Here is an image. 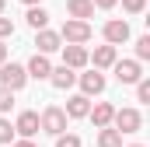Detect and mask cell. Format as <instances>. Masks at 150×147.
<instances>
[{"label":"cell","instance_id":"cell-29","mask_svg":"<svg viewBox=\"0 0 150 147\" xmlns=\"http://www.w3.org/2000/svg\"><path fill=\"white\" fill-rule=\"evenodd\" d=\"M14 147H35V144H32V140H18Z\"/></svg>","mask_w":150,"mask_h":147},{"label":"cell","instance_id":"cell-12","mask_svg":"<svg viewBox=\"0 0 150 147\" xmlns=\"http://www.w3.org/2000/svg\"><path fill=\"white\" fill-rule=\"evenodd\" d=\"M87 116L94 119V126H98V130H105V126H112L115 105H112V102H98V105H91V112H87Z\"/></svg>","mask_w":150,"mask_h":147},{"label":"cell","instance_id":"cell-5","mask_svg":"<svg viewBox=\"0 0 150 147\" xmlns=\"http://www.w3.org/2000/svg\"><path fill=\"white\" fill-rule=\"evenodd\" d=\"M115 81L119 84H140L143 81V67L136 63V60H115Z\"/></svg>","mask_w":150,"mask_h":147},{"label":"cell","instance_id":"cell-3","mask_svg":"<svg viewBox=\"0 0 150 147\" xmlns=\"http://www.w3.org/2000/svg\"><path fill=\"white\" fill-rule=\"evenodd\" d=\"M59 39L67 42V46H84V42H91V25L87 21H67L63 25V32H59Z\"/></svg>","mask_w":150,"mask_h":147},{"label":"cell","instance_id":"cell-16","mask_svg":"<svg viewBox=\"0 0 150 147\" xmlns=\"http://www.w3.org/2000/svg\"><path fill=\"white\" fill-rule=\"evenodd\" d=\"M87 60H94V70L112 67V63H115V46H98V49H94V56H87Z\"/></svg>","mask_w":150,"mask_h":147},{"label":"cell","instance_id":"cell-15","mask_svg":"<svg viewBox=\"0 0 150 147\" xmlns=\"http://www.w3.org/2000/svg\"><path fill=\"white\" fill-rule=\"evenodd\" d=\"M67 11H70L74 21H87V18H94V4H91V0H67Z\"/></svg>","mask_w":150,"mask_h":147},{"label":"cell","instance_id":"cell-18","mask_svg":"<svg viewBox=\"0 0 150 147\" xmlns=\"http://www.w3.org/2000/svg\"><path fill=\"white\" fill-rule=\"evenodd\" d=\"M98 147H122V133H115L112 126H105L98 133Z\"/></svg>","mask_w":150,"mask_h":147},{"label":"cell","instance_id":"cell-11","mask_svg":"<svg viewBox=\"0 0 150 147\" xmlns=\"http://www.w3.org/2000/svg\"><path fill=\"white\" fill-rule=\"evenodd\" d=\"M25 74L28 77H35V81H49V74H52V63H49V56H32L28 60V67H25Z\"/></svg>","mask_w":150,"mask_h":147},{"label":"cell","instance_id":"cell-28","mask_svg":"<svg viewBox=\"0 0 150 147\" xmlns=\"http://www.w3.org/2000/svg\"><path fill=\"white\" fill-rule=\"evenodd\" d=\"M21 4H28V7H42V0H21Z\"/></svg>","mask_w":150,"mask_h":147},{"label":"cell","instance_id":"cell-20","mask_svg":"<svg viewBox=\"0 0 150 147\" xmlns=\"http://www.w3.org/2000/svg\"><path fill=\"white\" fill-rule=\"evenodd\" d=\"M11 140H14V126L0 116V144H11Z\"/></svg>","mask_w":150,"mask_h":147},{"label":"cell","instance_id":"cell-13","mask_svg":"<svg viewBox=\"0 0 150 147\" xmlns=\"http://www.w3.org/2000/svg\"><path fill=\"white\" fill-rule=\"evenodd\" d=\"M67 119H87V112H91V98H84V95H74V98H67Z\"/></svg>","mask_w":150,"mask_h":147},{"label":"cell","instance_id":"cell-21","mask_svg":"<svg viewBox=\"0 0 150 147\" xmlns=\"http://www.w3.org/2000/svg\"><path fill=\"white\" fill-rule=\"evenodd\" d=\"M56 147H80V137H74V133H59V137H56Z\"/></svg>","mask_w":150,"mask_h":147},{"label":"cell","instance_id":"cell-6","mask_svg":"<svg viewBox=\"0 0 150 147\" xmlns=\"http://www.w3.org/2000/svg\"><path fill=\"white\" fill-rule=\"evenodd\" d=\"M122 42H129V25L119 18L105 21V46H122Z\"/></svg>","mask_w":150,"mask_h":147},{"label":"cell","instance_id":"cell-23","mask_svg":"<svg viewBox=\"0 0 150 147\" xmlns=\"http://www.w3.org/2000/svg\"><path fill=\"white\" fill-rule=\"evenodd\" d=\"M11 35H14V21L0 14V42H4V39H11Z\"/></svg>","mask_w":150,"mask_h":147},{"label":"cell","instance_id":"cell-30","mask_svg":"<svg viewBox=\"0 0 150 147\" xmlns=\"http://www.w3.org/2000/svg\"><path fill=\"white\" fill-rule=\"evenodd\" d=\"M4 7H7V0H0V14H4Z\"/></svg>","mask_w":150,"mask_h":147},{"label":"cell","instance_id":"cell-4","mask_svg":"<svg viewBox=\"0 0 150 147\" xmlns=\"http://www.w3.org/2000/svg\"><path fill=\"white\" fill-rule=\"evenodd\" d=\"M25 81H28L25 67H18V63H4V67H0V88H7V91H21Z\"/></svg>","mask_w":150,"mask_h":147},{"label":"cell","instance_id":"cell-7","mask_svg":"<svg viewBox=\"0 0 150 147\" xmlns=\"http://www.w3.org/2000/svg\"><path fill=\"white\" fill-rule=\"evenodd\" d=\"M77 81H80V95H84V98H91V95H101V91H105V74H98V70L80 74Z\"/></svg>","mask_w":150,"mask_h":147},{"label":"cell","instance_id":"cell-8","mask_svg":"<svg viewBox=\"0 0 150 147\" xmlns=\"http://www.w3.org/2000/svg\"><path fill=\"white\" fill-rule=\"evenodd\" d=\"M35 46H38V56H49V53L63 49V39H59V32H49V28H42V32L35 35Z\"/></svg>","mask_w":150,"mask_h":147},{"label":"cell","instance_id":"cell-31","mask_svg":"<svg viewBox=\"0 0 150 147\" xmlns=\"http://www.w3.org/2000/svg\"><path fill=\"white\" fill-rule=\"evenodd\" d=\"M129 147H143V144H129Z\"/></svg>","mask_w":150,"mask_h":147},{"label":"cell","instance_id":"cell-2","mask_svg":"<svg viewBox=\"0 0 150 147\" xmlns=\"http://www.w3.org/2000/svg\"><path fill=\"white\" fill-rule=\"evenodd\" d=\"M143 126V116L136 109H115V116H112V130L115 133H136Z\"/></svg>","mask_w":150,"mask_h":147},{"label":"cell","instance_id":"cell-10","mask_svg":"<svg viewBox=\"0 0 150 147\" xmlns=\"http://www.w3.org/2000/svg\"><path fill=\"white\" fill-rule=\"evenodd\" d=\"M87 49L84 46H63V67H70V70H80V67H87Z\"/></svg>","mask_w":150,"mask_h":147},{"label":"cell","instance_id":"cell-17","mask_svg":"<svg viewBox=\"0 0 150 147\" xmlns=\"http://www.w3.org/2000/svg\"><path fill=\"white\" fill-rule=\"evenodd\" d=\"M25 21L35 28V32H42L45 25H49V11L45 7H28V14H25Z\"/></svg>","mask_w":150,"mask_h":147},{"label":"cell","instance_id":"cell-25","mask_svg":"<svg viewBox=\"0 0 150 147\" xmlns=\"http://www.w3.org/2000/svg\"><path fill=\"white\" fill-rule=\"evenodd\" d=\"M122 7H126L129 14H140V11L147 7V0H122Z\"/></svg>","mask_w":150,"mask_h":147},{"label":"cell","instance_id":"cell-14","mask_svg":"<svg viewBox=\"0 0 150 147\" xmlns=\"http://www.w3.org/2000/svg\"><path fill=\"white\" fill-rule=\"evenodd\" d=\"M49 81H52V88L67 91V88H74V84H77V74L70 70V67H52V74H49Z\"/></svg>","mask_w":150,"mask_h":147},{"label":"cell","instance_id":"cell-26","mask_svg":"<svg viewBox=\"0 0 150 147\" xmlns=\"http://www.w3.org/2000/svg\"><path fill=\"white\" fill-rule=\"evenodd\" d=\"M94 7H101V11H108V7H115V0H91Z\"/></svg>","mask_w":150,"mask_h":147},{"label":"cell","instance_id":"cell-19","mask_svg":"<svg viewBox=\"0 0 150 147\" xmlns=\"http://www.w3.org/2000/svg\"><path fill=\"white\" fill-rule=\"evenodd\" d=\"M150 60V35H140L136 39V63Z\"/></svg>","mask_w":150,"mask_h":147},{"label":"cell","instance_id":"cell-24","mask_svg":"<svg viewBox=\"0 0 150 147\" xmlns=\"http://www.w3.org/2000/svg\"><path fill=\"white\" fill-rule=\"evenodd\" d=\"M136 102H150V81H147V77L136 84Z\"/></svg>","mask_w":150,"mask_h":147},{"label":"cell","instance_id":"cell-9","mask_svg":"<svg viewBox=\"0 0 150 147\" xmlns=\"http://www.w3.org/2000/svg\"><path fill=\"white\" fill-rule=\"evenodd\" d=\"M14 133H21V140H32L38 133V112H21L14 123Z\"/></svg>","mask_w":150,"mask_h":147},{"label":"cell","instance_id":"cell-1","mask_svg":"<svg viewBox=\"0 0 150 147\" xmlns=\"http://www.w3.org/2000/svg\"><path fill=\"white\" fill-rule=\"evenodd\" d=\"M38 130H45L49 137H59V133H67V112L59 109V105H49V109L38 116Z\"/></svg>","mask_w":150,"mask_h":147},{"label":"cell","instance_id":"cell-27","mask_svg":"<svg viewBox=\"0 0 150 147\" xmlns=\"http://www.w3.org/2000/svg\"><path fill=\"white\" fill-rule=\"evenodd\" d=\"M4 63H7V46L0 42V67H4Z\"/></svg>","mask_w":150,"mask_h":147},{"label":"cell","instance_id":"cell-22","mask_svg":"<svg viewBox=\"0 0 150 147\" xmlns=\"http://www.w3.org/2000/svg\"><path fill=\"white\" fill-rule=\"evenodd\" d=\"M11 105H14V91L0 88V112H11Z\"/></svg>","mask_w":150,"mask_h":147}]
</instances>
